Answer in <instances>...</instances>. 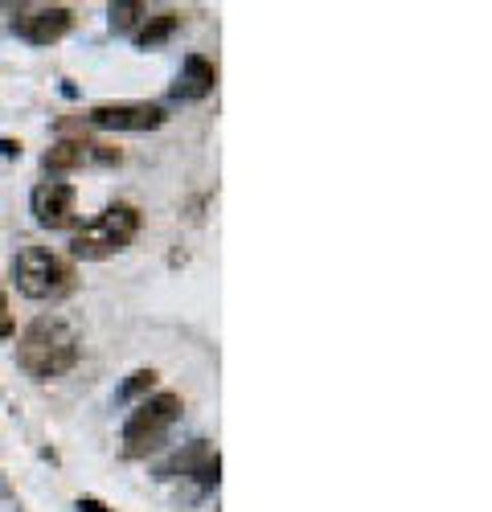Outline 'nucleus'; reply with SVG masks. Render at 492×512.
<instances>
[{"label":"nucleus","instance_id":"obj_1","mask_svg":"<svg viewBox=\"0 0 492 512\" xmlns=\"http://www.w3.org/2000/svg\"><path fill=\"white\" fill-rule=\"evenodd\" d=\"M78 357H82V336L62 316H37L17 336V365L33 381H50V377L70 373L78 365Z\"/></svg>","mask_w":492,"mask_h":512},{"label":"nucleus","instance_id":"obj_2","mask_svg":"<svg viewBox=\"0 0 492 512\" xmlns=\"http://www.w3.org/2000/svg\"><path fill=\"white\" fill-rule=\"evenodd\" d=\"M9 279L17 283V291L25 300H37V304H54L62 295H70L78 287V275H74V263L62 259L58 250L50 246H25L13 254L9 263Z\"/></svg>","mask_w":492,"mask_h":512},{"label":"nucleus","instance_id":"obj_3","mask_svg":"<svg viewBox=\"0 0 492 512\" xmlns=\"http://www.w3.org/2000/svg\"><path fill=\"white\" fill-rule=\"evenodd\" d=\"M136 234H140V209L132 201H115L103 213H95V218L82 226V230H74L70 259H87V263L111 259V254L128 250Z\"/></svg>","mask_w":492,"mask_h":512},{"label":"nucleus","instance_id":"obj_4","mask_svg":"<svg viewBox=\"0 0 492 512\" xmlns=\"http://www.w3.org/2000/svg\"><path fill=\"white\" fill-rule=\"evenodd\" d=\"M181 410H185V402H181V394H173V390L144 398V402L128 414V422H123V451H128V455H148V451H156L164 439H169V431H173V422L181 418Z\"/></svg>","mask_w":492,"mask_h":512},{"label":"nucleus","instance_id":"obj_5","mask_svg":"<svg viewBox=\"0 0 492 512\" xmlns=\"http://www.w3.org/2000/svg\"><path fill=\"white\" fill-rule=\"evenodd\" d=\"M164 119L160 103H99L87 111V123L99 132H156Z\"/></svg>","mask_w":492,"mask_h":512},{"label":"nucleus","instance_id":"obj_6","mask_svg":"<svg viewBox=\"0 0 492 512\" xmlns=\"http://www.w3.org/2000/svg\"><path fill=\"white\" fill-rule=\"evenodd\" d=\"M29 213L37 226L46 230H66L78 218V189L70 181H41L29 193Z\"/></svg>","mask_w":492,"mask_h":512},{"label":"nucleus","instance_id":"obj_7","mask_svg":"<svg viewBox=\"0 0 492 512\" xmlns=\"http://www.w3.org/2000/svg\"><path fill=\"white\" fill-rule=\"evenodd\" d=\"M123 152L119 148H107V144H95V140H58L54 148H46L41 164L46 173H78V168H91V164H119Z\"/></svg>","mask_w":492,"mask_h":512},{"label":"nucleus","instance_id":"obj_8","mask_svg":"<svg viewBox=\"0 0 492 512\" xmlns=\"http://www.w3.org/2000/svg\"><path fill=\"white\" fill-rule=\"evenodd\" d=\"M74 25V9L66 5H37V9H21V17H13V33H21L33 46H50L62 41Z\"/></svg>","mask_w":492,"mask_h":512},{"label":"nucleus","instance_id":"obj_9","mask_svg":"<svg viewBox=\"0 0 492 512\" xmlns=\"http://www.w3.org/2000/svg\"><path fill=\"white\" fill-rule=\"evenodd\" d=\"M214 87H218V66H214L210 58H201V54H189V58L181 62L177 82H173V99L197 103V99H205V95H214Z\"/></svg>","mask_w":492,"mask_h":512},{"label":"nucleus","instance_id":"obj_10","mask_svg":"<svg viewBox=\"0 0 492 512\" xmlns=\"http://www.w3.org/2000/svg\"><path fill=\"white\" fill-rule=\"evenodd\" d=\"M177 29H181V13H177V9L152 13V17H144V25H140V33H136V46H140V50H156V46H164V41H169Z\"/></svg>","mask_w":492,"mask_h":512},{"label":"nucleus","instance_id":"obj_11","mask_svg":"<svg viewBox=\"0 0 492 512\" xmlns=\"http://www.w3.org/2000/svg\"><path fill=\"white\" fill-rule=\"evenodd\" d=\"M107 17H111V29L115 33H132V25L140 17H148V5H140V0H119V5L107 9Z\"/></svg>","mask_w":492,"mask_h":512},{"label":"nucleus","instance_id":"obj_12","mask_svg":"<svg viewBox=\"0 0 492 512\" xmlns=\"http://www.w3.org/2000/svg\"><path fill=\"white\" fill-rule=\"evenodd\" d=\"M156 386V369H136L128 381H123V386H119V402H136V398H144L148 390Z\"/></svg>","mask_w":492,"mask_h":512},{"label":"nucleus","instance_id":"obj_13","mask_svg":"<svg viewBox=\"0 0 492 512\" xmlns=\"http://www.w3.org/2000/svg\"><path fill=\"white\" fill-rule=\"evenodd\" d=\"M13 336H17V324H13V312H9L5 283H0V340H13Z\"/></svg>","mask_w":492,"mask_h":512},{"label":"nucleus","instance_id":"obj_14","mask_svg":"<svg viewBox=\"0 0 492 512\" xmlns=\"http://www.w3.org/2000/svg\"><path fill=\"white\" fill-rule=\"evenodd\" d=\"M78 512H115V508H107V504L95 500V496H82V500H78Z\"/></svg>","mask_w":492,"mask_h":512},{"label":"nucleus","instance_id":"obj_15","mask_svg":"<svg viewBox=\"0 0 492 512\" xmlns=\"http://www.w3.org/2000/svg\"><path fill=\"white\" fill-rule=\"evenodd\" d=\"M0 156H9V160H21V140H0Z\"/></svg>","mask_w":492,"mask_h":512}]
</instances>
